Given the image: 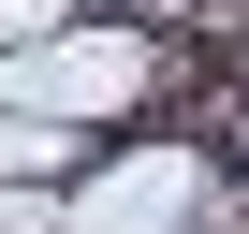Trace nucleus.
Masks as SVG:
<instances>
[{
  "mask_svg": "<svg viewBox=\"0 0 249 234\" xmlns=\"http://www.w3.org/2000/svg\"><path fill=\"white\" fill-rule=\"evenodd\" d=\"M234 234H249V176H234Z\"/></svg>",
  "mask_w": 249,
  "mask_h": 234,
  "instance_id": "2",
  "label": "nucleus"
},
{
  "mask_svg": "<svg viewBox=\"0 0 249 234\" xmlns=\"http://www.w3.org/2000/svg\"><path fill=\"white\" fill-rule=\"evenodd\" d=\"M0 234H59V190H0Z\"/></svg>",
  "mask_w": 249,
  "mask_h": 234,
  "instance_id": "1",
  "label": "nucleus"
}]
</instances>
